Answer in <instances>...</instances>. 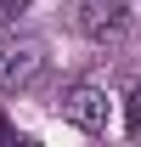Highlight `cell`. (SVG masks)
Here are the masks:
<instances>
[{
	"instance_id": "obj_1",
	"label": "cell",
	"mask_w": 141,
	"mask_h": 147,
	"mask_svg": "<svg viewBox=\"0 0 141 147\" xmlns=\"http://www.w3.org/2000/svg\"><path fill=\"white\" fill-rule=\"evenodd\" d=\"M62 113H68L79 130H107V119H113V102H107V91L102 85H73L68 96H62Z\"/></svg>"
},
{
	"instance_id": "obj_2",
	"label": "cell",
	"mask_w": 141,
	"mask_h": 147,
	"mask_svg": "<svg viewBox=\"0 0 141 147\" xmlns=\"http://www.w3.org/2000/svg\"><path fill=\"white\" fill-rule=\"evenodd\" d=\"M40 79V51L34 45H0V91L11 96L23 85H34Z\"/></svg>"
},
{
	"instance_id": "obj_3",
	"label": "cell",
	"mask_w": 141,
	"mask_h": 147,
	"mask_svg": "<svg viewBox=\"0 0 141 147\" xmlns=\"http://www.w3.org/2000/svg\"><path fill=\"white\" fill-rule=\"evenodd\" d=\"M124 11H130V0H79V28L90 40H107L124 28Z\"/></svg>"
},
{
	"instance_id": "obj_4",
	"label": "cell",
	"mask_w": 141,
	"mask_h": 147,
	"mask_svg": "<svg viewBox=\"0 0 141 147\" xmlns=\"http://www.w3.org/2000/svg\"><path fill=\"white\" fill-rule=\"evenodd\" d=\"M28 6H34V0H0V23H11L17 11H28Z\"/></svg>"
}]
</instances>
